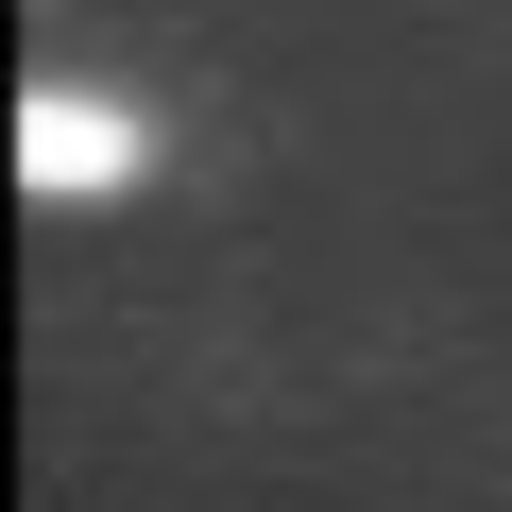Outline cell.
Wrapping results in <instances>:
<instances>
[{
  "instance_id": "cell-1",
  "label": "cell",
  "mask_w": 512,
  "mask_h": 512,
  "mask_svg": "<svg viewBox=\"0 0 512 512\" xmlns=\"http://www.w3.org/2000/svg\"><path fill=\"white\" fill-rule=\"evenodd\" d=\"M137 120H103V103H69V86H35V120H18V171L35 188H137Z\"/></svg>"
}]
</instances>
